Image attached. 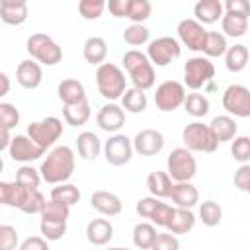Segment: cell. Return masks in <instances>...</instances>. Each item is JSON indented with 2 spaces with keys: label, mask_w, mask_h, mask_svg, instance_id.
Instances as JSON below:
<instances>
[{
  "label": "cell",
  "mask_w": 250,
  "mask_h": 250,
  "mask_svg": "<svg viewBox=\"0 0 250 250\" xmlns=\"http://www.w3.org/2000/svg\"><path fill=\"white\" fill-rule=\"evenodd\" d=\"M96 123L105 133H117L125 125V109L117 104H105L100 107L96 115Z\"/></svg>",
  "instance_id": "2e32d148"
},
{
  "label": "cell",
  "mask_w": 250,
  "mask_h": 250,
  "mask_svg": "<svg viewBox=\"0 0 250 250\" xmlns=\"http://www.w3.org/2000/svg\"><path fill=\"white\" fill-rule=\"evenodd\" d=\"M127 6H129V0H105L107 12H109L111 16H115V18H125Z\"/></svg>",
  "instance_id": "9f6ffc18"
},
{
  "label": "cell",
  "mask_w": 250,
  "mask_h": 250,
  "mask_svg": "<svg viewBox=\"0 0 250 250\" xmlns=\"http://www.w3.org/2000/svg\"><path fill=\"white\" fill-rule=\"evenodd\" d=\"M41 236L49 242H57L66 234V221H55V219H41L39 223Z\"/></svg>",
  "instance_id": "f35d334b"
},
{
  "label": "cell",
  "mask_w": 250,
  "mask_h": 250,
  "mask_svg": "<svg viewBox=\"0 0 250 250\" xmlns=\"http://www.w3.org/2000/svg\"><path fill=\"white\" fill-rule=\"evenodd\" d=\"M225 10L221 0H197L193 6V16L199 23L203 25H211L215 21H219L223 18Z\"/></svg>",
  "instance_id": "ffe728a7"
},
{
  "label": "cell",
  "mask_w": 250,
  "mask_h": 250,
  "mask_svg": "<svg viewBox=\"0 0 250 250\" xmlns=\"http://www.w3.org/2000/svg\"><path fill=\"white\" fill-rule=\"evenodd\" d=\"M209 129H211V133H213V137L217 139L219 145L230 141L238 133V125H236L234 117H230V115H217V117H213V121L209 123Z\"/></svg>",
  "instance_id": "603a6c76"
},
{
  "label": "cell",
  "mask_w": 250,
  "mask_h": 250,
  "mask_svg": "<svg viewBox=\"0 0 250 250\" xmlns=\"http://www.w3.org/2000/svg\"><path fill=\"white\" fill-rule=\"evenodd\" d=\"M41 219H55V221H68L70 217V207L61 203V201H55V199H49L45 201L43 209H41Z\"/></svg>",
  "instance_id": "b9f144b4"
},
{
  "label": "cell",
  "mask_w": 250,
  "mask_h": 250,
  "mask_svg": "<svg viewBox=\"0 0 250 250\" xmlns=\"http://www.w3.org/2000/svg\"><path fill=\"white\" fill-rule=\"evenodd\" d=\"M45 195L39 191V188H27L25 191V197L20 205V211L27 213V215H35V213H41L43 205H45Z\"/></svg>",
  "instance_id": "ab89813d"
},
{
  "label": "cell",
  "mask_w": 250,
  "mask_h": 250,
  "mask_svg": "<svg viewBox=\"0 0 250 250\" xmlns=\"http://www.w3.org/2000/svg\"><path fill=\"white\" fill-rule=\"evenodd\" d=\"M125 72L113 64V62H102L98 64V70H96V86H98V92L102 98L109 100V102H115L121 98V94L125 92L127 88V82H125Z\"/></svg>",
  "instance_id": "3957f363"
},
{
  "label": "cell",
  "mask_w": 250,
  "mask_h": 250,
  "mask_svg": "<svg viewBox=\"0 0 250 250\" xmlns=\"http://www.w3.org/2000/svg\"><path fill=\"white\" fill-rule=\"evenodd\" d=\"M223 10L229 12V14H236V16L248 18L250 16V2L248 0H225Z\"/></svg>",
  "instance_id": "db71d44e"
},
{
  "label": "cell",
  "mask_w": 250,
  "mask_h": 250,
  "mask_svg": "<svg viewBox=\"0 0 250 250\" xmlns=\"http://www.w3.org/2000/svg\"><path fill=\"white\" fill-rule=\"evenodd\" d=\"M2 170H4V160L0 158V174H2Z\"/></svg>",
  "instance_id": "94428289"
},
{
  "label": "cell",
  "mask_w": 250,
  "mask_h": 250,
  "mask_svg": "<svg viewBox=\"0 0 250 250\" xmlns=\"http://www.w3.org/2000/svg\"><path fill=\"white\" fill-rule=\"evenodd\" d=\"M0 6H27V0H0Z\"/></svg>",
  "instance_id": "91938a15"
},
{
  "label": "cell",
  "mask_w": 250,
  "mask_h": 250,
  "mask_svg": "<svg viewBox=\"0 0 250 250\" xmlns=\"http://www.w3.org/2000/svg\"><path fill=\"white\" fill-rule=\"evenodd\" d=\"M8 152H10L12 160L21 162V164L39 160L45 154V150L39 145H35L27 135H16V137H12L10 139V145H8Z\"/></svg>",
  "instance_id": "4fadbf2b"
},
{
  "label": "cell",
  "mask_w": 250,
  "mask_h": 250,
  "mask_svg": "<svg viewBox=\"0 0 250 250\" xmlns=\"http://www.w3.org/2000/svg\"><path fill=\"white\" fill-rule=\"evenodd\" d=\"M16 80L21 88L25 90H35L39 88L41 80H43V70H41V64L33 59H27V61H21L16 68Z\"/></svg>",
  "instance_id": "e0dca14e"
},
{
  "label": "cell",
  "mask_w": 250,
  "mask_h": 250,
  "mask_svg": "<svg viewBox=\"0 0 250 250\" xmlns=\"http://www.w3.org/2000/svg\"><path fill=\"white\" fill-rule=\"evenodd\" d=\"M104 150V156L107 160V164L111 166H125L131 162L133 158V143L127 135H121V133H113L102 146Z\"/></svg>",
  "instance_id": "30bf717a"
},
{
  "label": "cell",
  "mask_w": 250,
  "mask_h": 250,
  "mask_svg": "<svg viewBox=\"0 0 250 250\" xmlns=\"http://www.w3.org/2000/svg\"><path fill=\"white\" fill-rule=\"evenodd\" d=\"M90 205H92V209H96L98 213H102L105 217H115L123 209V203H121L119 195H115L111 191H105V189L94 191L92 197H90Z\"/></svg>",
  "instance_id": "ac0fdd59"
},
{
  "label": "cell",
  "mask_w": 250,
  "mask_h": 250,
  "mask_svg": "<svg viewBox=\"0 0 250 250\" xmlns=\"http://www.w3.org/2000/svg\"><path fill=\"white\" fill-rule=\"evenodd\" d=\"M133 150L139 152L141 156H156L164 148V135L156 129H143L135 135Z\"/></svg>",
  "instance_id": "9a60e30c"
},
{
  "label": "cell",
  "mask_w": 250,
  "mask_h": 250,
  "mask_svg": "<svg viewBox=\"0 0 250 250\" xmlns=\"http://www.w3.org/2000/svg\"><path fill=\"white\" fill-rule=\"evenodd\" d=\"M10 88H12V84H10L8 74H6V72H0V98L6 96V94L10 92Z\"/></svg>",
  "instance_id": "680465c9"
},
{
  "label": "cell",
  "mask_w": 250,
  "mask_h": 250,
  "mask_svg": "<svg viewBox=\"0 0 250 250\" xmlns=\"http://www.w3.org/2000/svg\"><path fill=\"white\" fill-rule=\"evenodd\" d=\"M148 39H150V31L143 23H131L123 31V41L129 43L131 47H141V45L148 43Z\"/></svg>",
  "instance_id": "60d3db41"
},
{
  "label": "cell",
  "mask_w": 250,
  "mask_h": 250,
  "mask_svg": "<svg viewBox=\"0 0 250 250\" xmlns=\"http://www.w3.org/2000/svg\"><path fill=\"white\" fill-rule=\"evenodd\" d=\"M172 209H174L172 205H168V203H162V201H160L148 219L152 221V225H154V227H164V229H166V225H168V221H170V217H172Z\"/></svg>",
  "instance_id": "f907efd6"
},
{
  "label": "cell",
  "mask_w": 250,
  "mask_h": 250,
  "mask_svg": "<svg viewBox=\"0 0 250 250\" xmlns=\"http://www.w3.org/2000/svg\"><path fill=\"white\" fill-rule=\"evenodd\" d=\"M90 115H92V109H90L88 100L62 105V117H64V121H66L68 125H72V127H80V125L88 123Z\"/></svg>",
  "instance_id": "4316f807"
},
{
  "label": "cell",
  "mask_w": 250,
  "mask_h": 250,
  "mask_svg": "<svg viewBox=\"0 0 250 250\" xmlns=\"http://www.w3.org/2000/svg\"><path fill=\"white\" fill-rule=\"evenodd\" d=\"M25 191H27V188L20 186L16 180L14 182H2L0 180V205L20 209V205L25 197Z\"/></svg>",
  "instance_id": "f1b7e54d"
},
{
  "label": "cell",
  "mask_w": 250,
  "mask_h": 250,
  "mask_svg": "<svg viewBox=\"0 0 250 250\" xmlns=\"http://www.w3.org/2000/svg\"><path fill=\"white\" fill-rule=\"evenodd\" d=\"M20 244V236L16 227L12 225H0V250H14Z\"/></svg>",
  "instance_id": "c3c4849f"
},
{
  "label": "cell",
  "mask_w": 250,
  "mask_h": 250,
  "mask_svg": "<svg viewBox=\"0 0 250 250\" xmlns=\"http://www.w3.org/2000/svg\"><path fill=\"white\" fill-rule=\"evenodd\" d=\"M166 172L172 178V182H191V178L197 174V162L189 148L178 146L168 154L166 160Z\"/></svg>",
  "instance_id": "5b68a950"
},
{
  "label": "cell",
  "mask_w": 250,
  "mask_h": 250,
  "mask_svg": "<svg viewBox=\"0 0 250 250\" xmlns=\"http://www.w3.org/2000/svg\"><path fill=\"white\" fill-rule=\"evenodd\" d=\"M176 31H178V39L189 51H199L201 53V47H203V41H205V35H207V29L203 27V23H199L195 18H186L178 23Z\"/></svg>",
  "instance_id": "5bb4252c"
},
{
  "label": "cell",
  "mask_w": 250,
  "mask_h": 250,
  "mask_svg": "<svg viewBox=\"0 0 250 250\" xmlns=\"http://www.w3.org/2000/svg\"><path fill=\"white\" fill-rule=\"evenodd\" d=\"M248 47L242 43H236L232 47H227L225 51V64L230 72H242L248 64Z\"/></svg>",
  "instance_id": "4dcf8cb0"
},
{
  "label": "cell",
  "mask_w": 250,
  "mask_h": 250,
  "mask_svg": "<svg viewBox=\"0 0 250 250\" xmlns=\"http://www.w3.org/2000/svg\"><path fill=\"white\" fill-rule=\"evenodd\" d=\"M25 49L31 55L33 61H37L39 64H45V66H55L62 59L61 45L51 35H47V33H33V35H29L27 43H25Z\"/></svg>",
  "instance_id": "277c9868"
},
{
  "label": "cell",
  "mask_w": 250,
  "mask_h": 250,
  "mask_svg": "<svg viewBox=\"0 0 250 250\" xmlns=\"http://www.w3.org/2000/svg\"><path fill=\"white\" fill-rule=\"evenodd\" d=\"M20 250H47L49 248V240L43 236H29L23 242L18 244Z\"/></svg>",
  "instance_id": "11a10c76"
},
{
  "label": "cell",
  "mask_w": 250,
  "mask_h": 250,
  "mask_svg": "<svg viewBox=\"0 0 250 250\" xmlns=\"http://www.w3.org/2000/svg\"><path fill=\"white\" fill-rule=\"evenodd\" d=\"M57 94H59V100L62 102V105H68V104H76V102L86 100L84 84L80 80H76V78H64L59 84Z\"/></svg>",
  "instance_id": "cb8c5ba5"
},
{
  "label": "cell",
  "mask_w": 250,
  "mask_h": 250,
  "mask_svg": "<svg viewBox=\"0 0 250 250\" xmlns=\"http://www.w3.org/2000/svg\"><path fill=\"white\" fill-rule=\"evenodd\" d=\"M150 14H152L150 0H129L125 18L131 20V23H143L150 18Z\"/></svg>",
  "instance_id": "74e56055"
},
{
  "label": "cell",
  "mask_w": 250,
  "mask_h": 250,
  "mask_svg": "<svg viewBox=\"0 0 250 250\" xmlns=\"http://www.w3.org/2000/svg\"><path fill=\"white\" fill-rule=\"evenodd\" d=\"M20 123V109L14 104L0 102V127L14 129Z\"/></svg>",
  "instance_id": "7dc6e473"
},
{
  "label": "cell",
  "mask_w": 250,
  "mask_h": 250,
  "mask_svg": "<svg viewBox=\"0 0 250 250\" xmlns=\"http://www.w3.org/2000/svg\"><path fill=\"white\" fill-rule=\"evenodd\" d=\"M172 178L168 176V172H162V170H154L146 176V189L150 191V195L162 199V197H168L170 191H172Z\"/></svg>",
  "instance_id": "83f0119b"
},
{
  "label": "cell",
  "mask_w": 250,
  "mask_h": 250,
  "mask_svg": "<svg viewBox=\"0 0 250 250\" xmlns=\"http://www.w3.org/2000/svg\"><path fill=\"white\" fill-rule=\"evenodd\" d=\"M221 27L229 37H242L248 31V18L225 12L221 18Z\"/></svg>",
  "instance_id": "d6a6232c"
},
{
  "label": "cell",
  "mask_w": 250,
  "mask_h": 250,
  "mask_svg": "<svg viewBox=\"0 0 250 250\" xmlns=\"http://www.w3.org/2000/svg\"><path fill=\"white\" fill-rule=\"evenodd\" d=\"M105 10V0H78V12L84 20H98Z\"/></svg>",
  "instance_id": "f6af8a7d"
},
{
  "label": "cell",
  "mask_w": 250,
  "mask_h": 250,
  "mask_svg": "<svg viewBox=\"0 0 250 250\" xmlns=\"http://www.w3.org/2000/svg\"><path fill=\"white\" fill-rule=\"evenodd\" d=\"M232 145H230V154L234 156L236 162H248L250 160V139L246 135H240V137H232L230 139Z\"/></svg>",
  "instance_id": "bcb514c9"
},
{
  "label": "cell",
  "mask_w": 250,
  "mask_h": 250,
  "mask_svg": "<svg viewBox=\"0 0 250 250\" xmlns=\"http://www.w3.org/2000/svg\"><path fill=\"white\" fill-rule=\"evenodd\" d=\"M86 238L94 246H104L113 238V225L107 219H92L86 227Z\"/></svg>",
  "instance_id": "7402d4cb"
},
{
  "label": "cell",
  "mask_w": 250,
  "mask_h": 250,
  "mask_svg": "<svg viewBox=\"0 0 250 250\" xmlns=\"http://www.w3.org/2000/svg\"><path fill=\"white\" fill-rule=\"evenodd\" d=\"M182 141H184V146L189 148L191 152H215L219 146L209 125L201 121L188 123L182 131Z\"/></svg>",
  "instance_id": "8992f818"
},
{
  "label": "cell",
  "mask_w": 250,
  "mask_h": 250,
  "mask_svg": "<svg viewBox=\"0 0 250 250\" xmlns=\"http://www.w3.org/2000/svg\"><path fill=\"white\" fill-rule=\"evenodd\" d=\"M82 55L86 59V62L90 64H102L107 57V43L104 37H98V35H92L84 41L82 45Z\"/></svg>",
  "instance_id": "d4e9b609"
},
{
  "label": "cell",
  "mask_w": 250,
  "mask_h": 250,
  "mask_svg": "<svg viewBox=\"0 0 250 250\" xmlns=\"http://www.w3.org/2000/svg\"><path fill=\"white\" fill-rule=\"evenodd\" d=\"M160 203V199L158 197H154V195H148V197H141L139 201H137V205H135V211L143 217V219H148L150 215H152V211L156 209V205Z\"/></svg>",
  "instance_id": "816d5d0a"
},
{
  "label": "cell",
  "mask_w": 250,
  "mask_h": 250,
  "mask_svg": "<svg viewBox=\"0 0 250 250\" xmlns=\"http://www.w3.org/2000/svg\"><path fill=\"white\" fill-rule=\"evenodd\" d=\"M182 105L186 107V111H188L191 117H205V115L209 113V107H211L207 96L199 94L197 90H193L191 94H186Z\"/></svg>",
  "instance_id": "836d02e7"
},
{
  "label": "cell",
  "mask_w": 250,
  "mask_h": 250,
  "mask_svg": "<svg viewBox=\"0 0 250 250\" xmlns=\"http://www.w3.org/2000/svg\"><path fill=\"white\" fill-rule=\"evenodd\" d=\"M223 107L234 117H250V90L242 84H230L223 92Z\"/></svg>",
  "instance_id": "7c38bea8"
},
{
  "label": "cell",
  "mask_w": 250,
  "mask_h": 250,
  "mask_svg": "<svg viewBox=\"0 0 250 250\" xmlns=\"http://www.w3.org/2000/svg\"><path fill=\"white\" fill-rule=\"evenodd\" d=\"M156 227L152 223H137L133 227V244L141 250H148L154 242Z\"/></svg>",
  "instance_id": "d590c367"
},
{
  "label": "cell",
  "mask_w": 250,
  "mask_h": 250,
  "mask_svg": "<svg viewBox=\"0 0 250 250\" xmlns=\"http://www.w3.org/2000/svg\"><path fill=\"white\" fill-rule=\"evenodd\" d=\"M57 188L51 189V199L55 201H61L68 207L76 205L80 201V189L74 186V184H66V182H61V184H55Z\"/></svg>",
  "instance_id": "e575fe53"
},
{
  "label": "cell",
  "mask_w": 250,
  "mask_h": 250,
  "mask_svg": "<svg viewBox=\"0 0 250 250\" xmlns=\"http://www.w3.org/2000/svg\"><path fill=\"white\" fill-rule=\"evenodd\" d=\"M168 197L176 203V207L191 209V207H195L199 203V191L191 182H174L172 184V191H170Z\"/></svg>",
  "instance_id": "d6986e66"
},
{
  "label": "cell",
  "mask_w": 250,
  "mask_h": 250,
  "mask_svg": "<svg viewBox=\"0 0 250 250\" xmlns=\"http://www.w3.org/2000/svg\"><path fill=\"white\" fill-rule=\"evenodd\" d=\"M62 135V121L55 115H49V117H43L39 121H33L27 125V137L39 145L43 150L51 148Z\"/></svg>",
  "instance_id": "52a82bcc"
},
{
  "label": "cell",
  "mask_w": 250,
  "mask_h": 250,
  "mask_svg": "<svg viewBox=\"0 0 250 250\" xmlns=\"http://www.w3.org/2000/svg\"><path fill=\"white\" fill-rule=\"evenodd\" d=\"M29 16L27 6H0V21L6 25H21Z\"/></svg>",
  "instance_id": "7bdbcfd3"
},
{
  "label": "cell",
  "mask_w": 250,
  "mask_h": 250,
  "mask_svg": "<svg viewBox=\"0 0 250 250\" xmlns=\"http://www.w3.org/2000/svg\"><path fill=\"white\" fill-rule=\"evenodd\" d=\"M199 219L205 227H217L223 221V209L217 201L207 199L203 203H199Z\"/></svg>",
  "instance_id": "8d00e7d4"
},
{
  "label": "cell",
  "mask_w": 250,
  "mask_h": 250,
  "mask_svg": "<svg viewBox=\"0 0 250 250\" xmlns=\"http://www.w3.org/2000/svg\"><path fill=\"white\" fill-rule=\"evenodd\" d=\"M76 148H78V154L80 158L84 160H96L102 152V141L96 133L92 131H84L76 137Z\"/></svg>",
  "instance_id": "484cf974"
},
{
  "label": "cell",
  "mask_w": 250,
  "mask_h": 250,
  "mask_svg": "<svg viewBox=\"0 0 250 250\" xmlns=\"http://www.w3.org/2000/svg\"><path fill=\"white\" fill-rule=\"evenodd\" d=\"M76 160H74V152L70 146L66 145H59L55 148H51V152L43 158L41 166H39V174L41 180L47 184H61L66 182L72 172H74Z\"/></svg>",
  "instance_id": "6da1fadb"
},
{
  "label": "cell",
  "mask_w": 250,
  "mask_h": 250,
  "mask_svg": "<svg viewBox=\"0 0 250 250\" xmlns=\"http://www.w3.org/2000/svg\"><path fill=\"white\" fill-rule=\"evenodd\" d=\"M227 37L219 31H207L205 35V41H203V47H201V53L207 57V59H215V57H223L225 51H227Z\"/></svg>",
  "instance_id": "1f68e13d"
},
{
  "label": "cell",
  "mask_w": 250,
  "mask_h": 250,
  "mask_svg": "<svg viewBox=\"0 0 250 250\" xmlns=\"http://www.w3.org/2000/svg\"><path fill=\"white\" fill-rule=\"evenodd\" d=\"M215 76V66L207 57H191L184 64V86L191 90H199L209 84Z\"/></svg>",
  "instance_id": "9c48e42d"
},
{
  "label": "cell",
  "mask_w": 250,
  "mask_h": 250,
  "mask_svg": "<svg viewBox=\"0 0 250 250\" xmlns=\"http://www.w3.org/2000/svg\"><path fill=\"white\" fill-rule=\"evenodd\" d=\"M16 182L20 186H23V188H39V184L43 180H41V174H39L37 168L29 166V164H23L16 172Z\"/></svg>",
  "instance_id": "ee69618b"
},
{
  "label": "cell",
  "mask_w": 250,
  "mask_h": 250,
  "mask_svg": "<svg viewBox=\"0 0 250 250\" xmlns=\"http://www.w3.org/2000/svg\"><path fill=\"white\" fill-rule=\"evenodd\" d=\"M234 186L240 191H248L250 189V164L248 162H242L238 166V170L234 172Z\"/></svg>",
  "instance_id": "f5cc1de1"
},
{
  "label": "cell",
  "mask_w": 250,
  "mask_h": 250,
  "mask_svg": "<svg viewBox=\"0 0 250 250\" xmlns=\"http://www.w3.org/2000/svg\"><path fill=\"white\" fill-rule=\"evenodd\" d=\"M150 248H154V250H178L180 248V240L172 232H156L154 242H152Z\"/></svg>",
  "instance_id": "681fc988"
},
{
  "label": "cell",
  "mask_w": 250,
  "mask_h": 250,
  "mask_svg": "<svg viewBox=\"0 0 250 250\" xmlns=\"http://www.w3.org/2000/svg\"><path fill=\"white\" fill-rule=\"evenodd\" d=\"M121 62H123V68L127 70L135 88H141L146 92L154 86V80H156L154 66L145 53H141L139 49H129V51H125Z\"/></svg>",
  "instance_id": "7a4b0ae2"
},
{
  "label": "cell",
  "mask_w": 250,
  "mask_h": 250,
  "mask_svg": "<svg viewBox=\"0 0 250 250\" xmlns=\"http://www.w3.org/2000/svg\"><path fill=\"white\" fill-rule=\"evenodd\" d=\"M145 55L148 57L152 66H168L174 59H178L182 55V47H180V41L176 37L162 35V37L148 41Z\"/></svg>",
  "instance_id": "ba28073f"
},
{
  "label": "cell",
  "mask_w": 250,
  "mask_h": 250,
  "mask_svg": "<svg viewBox=\"0 0 250 250\" xmlns=\"http://www.w3.org/2000/svg\"><path fill=\"white\" fill-rule=\"evenodd\" d=\"M121 105L129 113H143L146 109V105H148L145 90L135 88V86L133 88H125V92L121 94Z\"/></svg>",
  "instance_id": "f546056e"
},
{
  "label": "cell",
  "mask_w": 250,
  "mask_h": 250,
  "mask_svg": "<svg viewBox=\"0 0 250 250\" xmlns=\"http://www.w3.org/2000/svg\"><path fill=\"white\" fill-rule=\"evenodd\" d=\"M186 86L178 80H166L156 86L154 92V105L160 111H174L184 104Z\"/></svg>",
  "instance_id": "8fae6325"
},
{
  "label": "cell",
  "mask_w": 250,
  "mask_h": 250,
  "mask_svg": "<svg viewBox=\"0 0 250 250\" xmlns=\"http://www.w3.org/2000/svg\"><path fill=\"white\" fill-rule=\"evenodd\" d=\"M195 227V215L191 209L188 207H174L172 209V217L166 225L168 232L172 234H188L191 229Z\"/></svg>",
  "instance_id": "44dd1931"
},
{
  "label": "cell",
  "mask_w": 250,
  "mask_h": 250,
  "mask_svg": "<svg viewBox=\"0 0 250 250\" xmlns=\"http://www.w3.org/2000/svg\"><path fill=\"white\" fill-rule=\"evenodd\" d=\"M10 139H12V135H10V129H6V127H0V152L8 148V145H10Z\"/></svg>",
  "instance_id": "6f0895ef"
}]
</instances>
